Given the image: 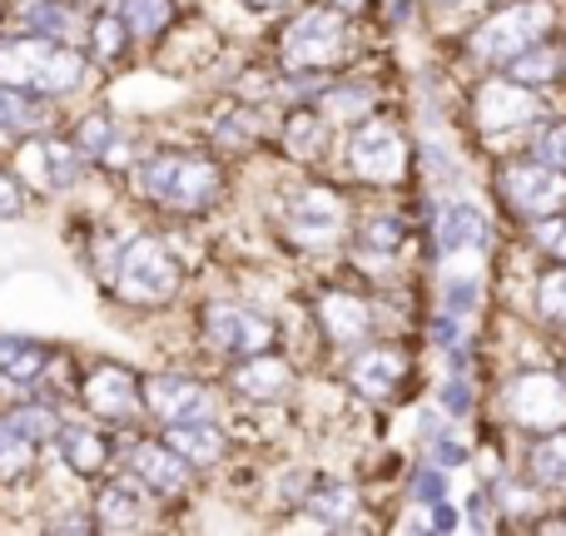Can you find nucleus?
<instances>
[{
    "label": "nucleus",
    "mask_w": 566,
    "mask_h": 536,
    "mask_svg": "<svg viewBox=\"0 0 566 536\" xmlns=\"http://www.w3.org/2000/svg\"><path fill=\"white\" fill-rule=\"evenodd\" d=\"M85 80V55L70 40L50 35H10L0 40V85L30 90V95H70Z\"/></svg>",
    "instance_id": "obj_1"
},
{
    "label": "nucleus",
    "mask_w": 566,
    "mask_h": 536,
    "mask_svg": "<svg viewBox=\"0 0 566 536\" xmlns=\"http://www.w3.org/2000/svg\"><path fill=\"white\" fill-rule=\"evenodd\" d=\"M135 185L165 209H205L219 195V169L199 155H149L135 165Z\"/></svg>",
    "instance_id": "obj_2"
},
{
    "label": "nucleus",
    "mask_w": 566,
    "mask_h": 536,
    "mask_svg": "<svg viewBox=\"0 0 566 536\" xmlns=\"http://www.w3.org/2000/svg\"><path fill=\"white\" fill-rule=\"evenodd\" d=\"M115 288L125 293L129 303H165V298H175V288H179V264L169 259V249L159 244V239L139 234L119 249Z\"/></svg>",
    "instance_id": "obj_3"
},
{
    "label": "nucleus",
    "mask_w": 566,
    "mask_h": 536,
    "mask_svg": "<svg viewBox=\"0 0 566 536\" xmlns=\"http://www.w3.org/2000/svg\"><path fill=\"white\" fill-rule=\"evenodd\" d=\"M547 25H552L547 0H517V6L497 10V15L472 35V50H478L482 60H512L527 45H537V40L547 35Z\"/></svg>",
    "instance_id": "obj_4"
},
{
    "label": "nucleus",
    "mask_w": 566,
    "mask_h": 536,
    "mask_svg": "<svg viewBox=\"0 0 566 536\" xmlns=\"http://www.w3.org/2000/svg\"><path fill=\"white\" fill-rule=\"evenodd\" d=\"M502 408H507V418L517 428H532V432L566 428V382L552 378V372H522V378L507 382Z\"/></svg>",
    "instance_id": "obj_5"
},
{
    "label": "nucleus",
    "mask_w": 566,
    "mask_h": 536,
    "mask_svg": "<svg viewBox=\"0 0 566 536\" xmlns=\"http://www.w3.org/2000/svg\"><path fill=\"white\" fill-rule=\"evenodd\" d=\"M338 50H343V15L328 6L303 10L289 25V35H283V60H289V70H323L338 60Z\"/></svg>",
    "instance_id": "obj_6"
},
{
    "label": "nucleus",
    "mask_w": 566,
    "mask_h": 536,
    "mask_svg": "<svg viewBox=\"0 0 566 536\" xmlns=\"http://www.w3.org/2000/svg\"><path fill=\"white\" fill-rule=\"evenodd\" d=\"M502 195H507L512 209H522L527 219L542 214H562L566 209V175L542 159H527V165H507L502 169Z\"/></svg>",
    "instance_id": "obj_7"
},
{
    "label": "nucleus",
    "mask_w": 566,
    "mask_h": 536,
    "mask_svg": "<svg viewBox=\"0 0 566 536\" xmlns=\"http://www.w3.org/2000/svg\"><path fill=\"white\" fill-rule=\"evenodd\" d=\"M343 219H348L343 199L333 195V189H323V185H303L298 195L289 199V234L298 239L303 249H328V244H338Z\"/></svg>",
    "instance_id": "obj_8"
},
{
    "label": "nucleus",
    "mask_w": 566,
    "mask_h": 536,
    "mask_svg": "<svg viewBox=\"0 0 566 536\" xmlns=\"http://www.w3.org/2000/svg\"><path fill=\"white\" fill-rule=\"evenodd\" d=\"M209 338H214L219 353L254 358L274 343V323L259 308H244V303H209Z\"/></svg>",
    "instance_id": "obj_9"
},
{
    "label": "nucleus",
    "mask_w": 566,
    "mask_h": 536,
    "mask_svg": "<svg viewBox=\"0 0 566 536\" xmlns=\"http://www.w3.org/2000/svg\"><path fill=\"white\" fill-rule=\"evenodd\" d=\"M348 165L358 169L363 179H373V185H392V179L408 169L402 135L392 125H382V119H368V125L353 135V145H348Z\"/></svg>",
    "instance_id": "obj_10"
},
{
    "label": "nucleus",
    "mask_w": 566,
    "mask_h": 536,
    "mask_svg": "<svg viewBox=\"0 0 566 536\" xmlns=\"http://www.w3.org/2000/svg\"><path fill=\"white\" fill-rule=\"evenodd\" d=\"M478 125L502 135V129H517V125H532L542 115V99L532 95V85L522 80H492V85L478 90Z\"/></svg>",
    "instance_id": "obj_11"
},
{
    "label": "nucleus",
    "mask_w": 566,
    "mask_h": 536,
    "mask_svg": "<svg viewBox=\"0 0 566 536\" xmlns=\"http://www.w3.org/2000/svg\"><path fill=\"white\" fill-rule=\"evenodd\" d=\"M145 402L155 418L165 422H179V418H214V398H209V388H199L195 378H145Z\"/></svg>",
    "instance_id": "obj_12"
},
{
    "label": "nucleus",
    "mask_w": 566,
    "mask_h": 536,
    "mask_svg": "<svg viewBox=\"0 0 566 536\" xmlns=\"http://www.w3.org/2000/svg\"><path fill=\"white\" fill-rule=\"evenodd\" d=\"M85 402H90V412H99V418H129L139 402L135 372L119 368V362H99V368L85 378Z\"/></svg>",
    "instance_id": "obj_13"
},
{
    "label": "nucleus",
    "mask_w": 566,
    "mask_h": 536,
    "mask_svg": "<svg viewBox=\"0 0 566 536\" xmlns=\"http://www.w3.org/2000/svg\"><path fill=\"white\" fill-rule=\"evenodd\" d=\"M318 318L338 348H363L373 338V308L363 298H353V293H323Z\"/></svg>",
    "instance_id": "obj_14"
},
{
    "label": "nucleus",
    "mask_w": 566,
    "mask_h": 536,
    "mask_svg": "<svg viewBox=\"0 0 566 536\" xmlns=\"http://www.w3.org/2000/svg\"><path fill=\"white\" fill-rule=\"evenodd\" d=\"M50 442L60 448L65 467L80 472V477H99V472H105V462H109V442L99 438L95 428H85V422H60Z\"/></svg>",
    "instance_id": "obj_15"
},
{
    "label": "nucleus",
    "mask_w": 566,
    "mask_h": 536,
    "mask_svg": "<svg viewBox=\"0 0 566 536\" xmlns=\"http://www.w3.org/2000/svg\"><path fill=\"white\" fill-rule=\"evenodd\" d=\"M165 448L179 452L189 467H209L224 452V432L214 428V418H179V422H169Z\"/></svg>",
    "instance_id": "obj_16"
},
{
    "label": "nucleus",
    "mask_w": 566,
    "mask_h": 536,
    "mask_svg": "<svg viewBox=\"0 0 566 536\" xmlns=\"http://www.w3.org/2000/svg\"><path fill=\"white\" fill-rule=\"evenodd\" d=\"M438 244L442 254H482L488 249V214L478 204H448L438 219Z\"/></svg>",
    "instance_id": "obj_17"
},
{
    "label": "nucleus",
    "mask_w": 566,
    "mask_h": 536,
    "mask_svg": "<svg viewBox=\"0 0 566 536\" xmlns=\"http://www.w3.org/2000/svg\"><path fill=\"white\" fill-rule=\"evenodd\" d=\"M129 472H135L145 487H155V492H179L185 487V477H189V462L179 458V452H169V448L139 442V448L129 452Z\"/></svg>",
    "instance_id": "obj_18"
},
{
    "label": "nucleus",
    "mask_w": 566,
    "mask_h": 536,
    "mask_svg": "<svg viewBox=\"0 0 566 536\" xmlns=\"http://www.w3.org/2000/svg\"><path fill=\"white\" fill-rule=\"evenodd\" d=\"M234 388L254 402H274L293 388V368L283 358H274V353H254V362H244L234 372Z\"/></svg>",
    "instance_id": "obj_19"
},
{
    "label": "nucleus",
    "mask_w": 566,
    "mask_h": 536,
    "mask_svg": "<svg viewBox=\"0 0 566 536\" xmlns=\"http://www.w3.org/2000/svg\"><path fill=\"white\" fill-rule=\"evenodd\" d=\"M50 368V348L25 333H0V378L10 382H40Z\"/></svg>",
    "instance_id": "obj_20"
},
{
    "label": "nucleus",
    "mask_w": 566,
    "mask_h": 536,
    "mask_svg": "<svg viewBox=\"0 0 566 536\" xmlns=\"http://www.w3.org/2000/svg\"><path fill=\"white\" fill-rule=\"evenodd\" d=\"M95 522L105 532H135L145 527V497H139L135 482H109L95 502Z\"/></svg>",
    "instance_id": "obj_21"
},
{
    "label": "nucleus",
    "mask_w": 566,
    "mask_h": 536,
    "mask_svg": "<svg viewBox=\"0 0 566 536\" xmlns=\"http://www.w3.org/2000/svg\"><path fill=\"white\" fill-rule=\"evenodd\" d=\"M402 368H408V362H402L392 348H373V353H363V358L353 362V388L368 392V398H388V392L398 388Z\"/></svg>",
    "instance_id": "obj_22"
},
{
    "label": "nucleus",
    "mask_w": 566,
    "mask_h": 536,
    "mask_svg": "<svg viewBox=\"0 0 566 536\" xmlns=\"http://www.w3.org/2000/svg\"><path fill=\"white\" fill-rule=\"evenodd\" d=\"M50 125V109L40 105L30 90H15V85H0V129L6 135H35V129Z\"/></svg>",
    "instance_id": "obj_23"
},
{
    "label": "nucleus",
    "mask_w": 566,
    "mask_h": 536,
    "mask_svg": "<svg viewBox=\"0 0 566 536\" xmlns=\"http://www.w3.org/2000/svg\"><path fill=\"white\" fill-rule=\"evenodd\" d=\"M35 169L45 189H70L80 179V169H85V155L75 145H65V139H45V145H35Z\"/></svg>",
    "instance_id": "obj_24"
},
{
    "label": "nucleus",
    "mask_w": 566,
    "mask_h": 536,
    "mask_svg": "<svg viewBox=\"0 0 566 536\" xmlns=\"http://www.w3.org/2000/svg\"><path fill=\"white\" fill-rule=\"evenodd\" d=\"M20 15H25V25L35 35H50V40H70L80 30V10L70 0H25Z\"/></svg>",
    "instance_id": "obj_25"
},
{
    "label": "nucleus",
    "mask_w": 566,
    "mask_h": 536,
    "mask_svg": "<svg viewBox=\"0 0 566 536\" xmlns=\"http://www.w3.org/2000/svg\"><path fill=\"white\" fill-rule=\"evenodd\" d=\"M527 467H532V482H542V487H552V492H566V432L552 428L542 442H532Z\"/></svg>",
    "instance_id": "obj_26"
},
{
    "label": "nucleus",
    "mask_w": 566,
    "mask_h": 536,
    "mask_svg": "<svg viewBox=\"0 0 566 536\" xmlns=\"http://www.w3.org/2000/svg\"><path fill=\"white\" fill-rule=\"evenodd\" d=\"M75 149L80 155H90V159H105V165H119L129 145L119 139V129H115V119L109 115H90L85 125H80V135H75Z\"/></svg>",
    "instance_id": "obj_27"
},
{
    "label": "nucleus",
    "mask_w": 566,
    "mask_h": 536,
    "mask_svg": "<svg viewBox=\"0 0 566 536\" xmlns=\"http://www.w3.org/2000/svg\"><path fill=\"white\" fill-rule=\"evenodd\" d=\"M35 467V442L0 418V482H20Z\"/></svg>",
    "instance_id": "obj_28"
},
{
    "label": "nucleus",
    "mask_w": 566,
    "mask_h": 536,
    "mask_svg": "<svg viewBox=\"0 0 566 536\" xmlns=\"http://www.w3.org/2000/svg\"><path fill=\"white\" fill-rule=\"evenodd\" d=\"M353 487L348 482H338V477H328V482H318V487L308 492V512L318 522H328V527H338V522H348V512H353Z\"/></svg>",
    "instance_id": "obj_29"
},
{
    "label": "nucleus",
    "mask_w": 566,
    "mask_h": 536,
    "mask_svg": "<svg viewBox=\"0 0 566 536\" xmlns=\"http://www.w3.org/2000/svg\"><path fill=\"white\" fill-rule=\"evenodd\" d=\"M169 15H175L169 0H125L119 6V20H125L129 35H159L169 25Z\"/></svg>",
    "instance_id": "obj_30"
},
{
    "label": "nucleus",
    "mask_w": 566,
    "mask_h": 536,
    "mask_svg": "<svg viewBox=\"0 0 566 536\" xmlns=\"http://www.w3.org/2000/svg\"><path fill=\"white\" fill-rule=\"evenodd\" d=\"M557 50H547L537 40V45H527L522 55H512V80H522V85H547V80H557Z\"/></svg>",
    "instance_id": "obj_31"
},
{
    "label": "nucleus",
    "mask_w": 566,
    "mask_h": 536,
    "mask_svg": "<svg viewBox=\"0 0 566 536\" xmlns=\"http://www.w3.org/2000/svg\"><path fill=\"white\" fill-rule=\"evenodd\" d=\"M6 422H10V428L25 432V438L35 442V448H40V442L55 438V428H60L55 408H45V402H25V408H10V412H6Z\"/></svg>",
    "instance_id": "obj_32"
},
{
    "label": "nucleus",
    "mask_w": 566,
    "mask_h": 536,
    "mask_svg": "<svg viewBox=\"0 0 566 536\" xmlns=\"http://www.w3.org/2000/svg\"><path fill=\"white\" fill-rule=\"evenodd\" d=\"M537 313L552 323H566V269H552L537 278Z\"/></svg>",
    "instance_id": "obj_33"
},
{
    "label": "nucleus",
    "mask_w": 566,
    "mask_h": 536,
    "mask_svg": "<svg viewBox=\"0 0 566 536\" xmlns=\"http://www.w3.org/2000/svg\"><path fill=\"white\" fill-rule=\"evenodd\" d=\"M323 139V119L308 115V109H298V115L289 119V149L293 155H313V145Z\"/></svg>",
    "instance_id": "obj_34"
},
{
    "label": "nucleus",
    "mask_w": 566,
    "mask_h": 536,
    "mask_svg": "<svg viewBox=\"0 0 566 536\" xmlns=\"http://www.w3.org/2000/svg\"><path fill=\"white\" fill-rule=\"evenodd\" d=\"M532 149H537L542 165H552V169H562V175H566V125H547Z\"/></svg>",
    "instance_id": "obj_35"
},
{
    "label": "nucleus",
    "mask_w": 566,
    "mask_h": 536,
    "mask_svg": "<svg viewBox=\"0 0 566 536\" xmlns=\"http://www.w3.org/2000/svg\"><path fill=\"white\" fill-rule=\"evenodd\" d=\"M532 239H537L547 254H557V259H566V219L562 214H542V219H532Z\"/></svg>",
    "instance_id": "obj_36"
},
{
    "label": "nucleus",
    "mask_w": 566,
    "mask_h": 536,
    "mask_svg": "<svg viewBox=\"0 0 566 536\" xmlns=\"http://www.w3.org/2000/svg\"><path fill=\"white\" fill-rule=\"evenodd\" d=\"M323 105H328V115H333V119H358L363 109L373 105V95H368V90H333V95L323 99Z\"/></svg>",
    "instance_id": "obj_37"
},
{
    "label": "nucleus",
    "mask_w": 566,
    "mask_h": 536,
    "mask_svg": "<svg viewBox=\"0 0 566 536\" xmlns=\"http://www.w3.org/2000/svg\"><path fill=\"white\" fill-rule=\"evenodd\" d=\"M438 402H442V412L448 418H468L472 412V388H468V378H448L438 388Z\"/></svg>",
    "instance_id": "obj_38"
},
{
    "label": "nucleus",
    "mask_w": 566,
    "mask_h": 536,
    "mask_svg": "<svg viewBox=\"0 0 566 536\" xmlns=\"http://www.w3.org/2000/svg\"><path fill=\"white\" fill-rule=\"evenodd\" d=\"M363 244L378 249V254H392V249L402 244V224L398 219H373V224L363 229Z\"/></svg>",
    "instance_id": "obj_39"
},
{
    "label": "nucleus",
    "mask_w": 566,
    "mask_h": 536,
    "mask_svg": "<svg viewBox=\"0 0 566 536\" xmlns=\"http://www.w3.org/2000/svg\"><path fill=\"white\" fill-rule=\"evenodd\" d=\"M119 45H125V20H119V15H99L95 20V50H99V55H119Z\"/></svg>",
    "instance_id": "obj_40"
},
{
    "label": "nucleus",
    "mask_w": 566,
    "mask_h": 536,
    "mask_svg": "<svg viewBox=\"0 0 566 536\" xmlns=\"http://www.w3.org/2000/svg\"><path fill=\"white\" fill-rule=\"evenodd\" d=\"M442 472L448 467H438V462H428V467L412 477V497H418V507H428V502H438L442 497Z\"/></svg>",
    "instance_id": "obj_41"
},
{
    "label": "nucleus",
    "mask_w": 566,
    "mask_h": 536,
    "mask_svg": "<svg viewBox=\"0 0 566 536\" xmlns=\"http://www.w3.org/2000/svg\"><path fill=\"white\" fill-rule=\"evenodd\" d=\"M20 214H25V189H20L15 175L0 169V219H20Z\"/></svg>",
    "instance_id": "obj_42"
},
{
    "label": "nucleus",
    "mask_w": 566,
    "mask_h": 536,
    "mask_svg": "<svg viewBox=\"0 0 566 536\" xmlns=\"http://www.w3.org/2000/svg\"><path fill=\"white\" fill-rule=\"evenodd\" d=\"M462 527H472V532H492V527H497V522H492V502L482 497V492L468 502V512H462Z\"/></svg>",
    "instance_id": "obj_43"
},
{
    "label": "nucleus",
    "mask_w": 566,
    "mask_h": 536,
    "mask_svg": "<svg viewBox=\"0 0 566 536\" xmlns=\"http://www.w3.org/2000/svg\"><path fill=\"white\" fill-rule=\"evenodd\" d=\"M249 6H259V10H274V6H283V0H249Z\"/></svg>",
    "instance_id": "obj_44"
},
{
    "label": "nucleus",
    "mask_w": 566,
    "mask_h": 536,
    "mask_svg": "<svg viewBox=\"0 0 566 536\" xmlns=\"http://www.w3.org/2000/svg\"><path fill=\"white\" fill-rule=\"evenodd\" d=\"M343 6H363V0H343Z\"/></svg>",
    "instance_id": "obj_45"
},
{
    "label": "nucleus",
    "mask_w": 566,
    "mask_h": 536,
    "mask_svg": "<svg viewBox=\"0 0 566 536\" xmlns=\"http://www.w3.org/2000/svg\"><path fill=\"white\" fill-rule=\"evenodd\" d=\"M0 15H6V0H0Z\"/></svg>",
    "instance_id": "obj_46"
},
{
    "label": "nucleus",
    "mask_w": 566,
    "mask_h": 536,
    "mask_svg": "<svg viewBox=\"0 0 566 536\" xmlns=\"http://www.w3.org/2000/svg\"><path fill=\"white\" fill-rule=\"evenodd\" d=\"M448 6H458V0H448Z\"/></svg>",
    "instance_id": "obj_47"
}]
</instances>
